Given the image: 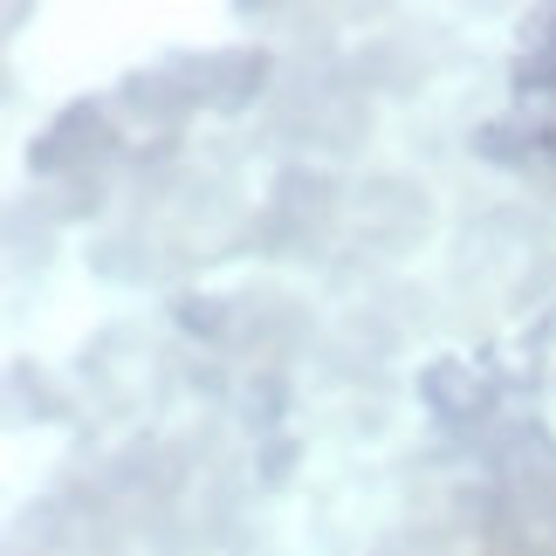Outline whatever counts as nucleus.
Wrapping results in <instances>:
<instances>
[]
</instances>
